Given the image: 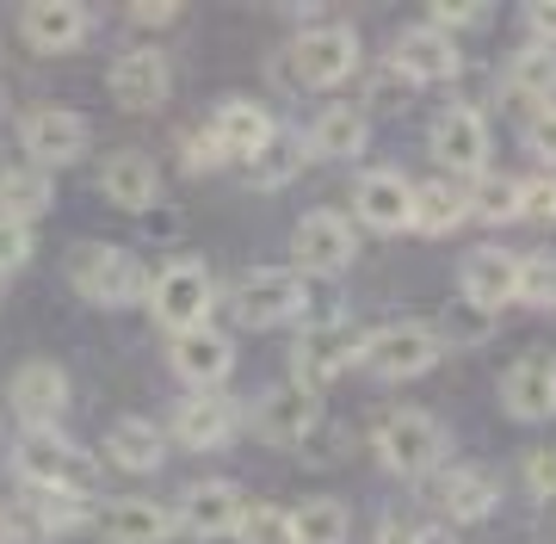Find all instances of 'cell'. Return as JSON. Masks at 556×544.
<instances>
[{"instance_id": "7dc6e473", "label": "cell", "mask_w": 556, "mask_h": 544, "mask_svg": "<svg viewBox=\"0 0 556 544\" xmlns=\"http://www.w3.org/2000/svg\"><path fill=\"white\" fill-rule=\"evenodd\" d=\"M526 25H532V43L556 50V0H532L526 7Z\"/></svg>"}, {"instance_id": "603a6c76", "label": "cell", "mask_w": 556, "mask_h": 544, "mask_svg": "<svg viewBox=\"0 0 556 544\" xmlns=\"http://www.w3.org/2000/svg\"><path fill=\"white\" fill-rule=\"evenodd\" d=\"M100 192L118 211H155L161 204V167L142 155V149H118V155H105V167H100Z\"/></svg>"}, {"instance_id": "8992f818", "label": "cell", "mask_w": 556, "mask_h": 544, "mask_svg": "<svg viewBox=\"0 0 556 544\" xmlns=\"http://www.w3.org/2000/svg\"><path fill=\"white\" fill-rule=\"evenodd\" d=\"M433 162L439 180H482L489 174V118L477 105H445L433 118Z\"/></svg>"}, {"instance_id": "52a82bcc", "label": "cell", "mask_w": 556, "mask_h": 544, "mask_svg": "<svg viewBox=\"0 0 556 544\" xmlns=\"http://www.w3.org/2000/svg\"><path fill=\"white\" fill-rule=\"evenodd\" d=\"M358 254L353 242V223L340 217V211H303L298 229H291V273L298 279H334V273H346Z\"/></svg>"}, {"instance_id": "ee69618b", "label": "cell", "mask_w": 556, "mask_h": 544, "mask_svg": "<svg viewBox=\"0 0 556 544\" xmlns=\"http://www.w3.org/2000/svg\"><path fill=\"white\" fill-rule=\"evenodd\" d=\"M526 489H532L538 502H556V452H526Z\"/></svg>"}, {"instance_id": "7bdbcfd3", "label": "cell", "mask_w": 556, "mask_h": 544, "mask_svg": "<svg viewBox=\"0 0 556 544\" xmlns=\"http://www.w3.org/2000/svg\"><path fill=\"white\" fill-rule=\"evenodd\" d=\"M427 25H433V31H445V38H457V31H477V25H489V7H433V13H427Z\"/></svg>"}, {"instance_id": "f35d334b", "label": "cell", "mask_w": 556, "mask_h": 544, "mask_svg": "<svg viewBox=\"0 0 556 544\" xmlns=\"http://www.w3.org/2000/svg\"><path fill=\"white\" fill-rule=\"evenodd\" d=\"M31 254H38V236H31L25 223H7V217H0V284H7V273L31 266Z\"/></svg>"}, {"instance_id": "4dcf8cb0", "label": "cell", "mask_w": 556, "mask_h": 544, "mask_svg": "<svg viewBox=\"0 0 556 544\" xmlns=\"http://www.w3.org/2000/svg\"><path fill=\"white\" fill-rule=\"evenodd\" d=\"M457 223H470V199L457 180H420L415 186V211H408V229L420 236H452Z\"/></svg>"}, {"instance_id": "3957f363", "label": "cell", "mask_w": 556, "mask_h": 544, "mask_svg": "<svg viewBox=\"0 0 556 544\" xmlns=\"http://www.w3.org/2000/svg\"><path fill=\"white\" fill-rule=\"evenodd\" d=\"M371 445H378L390 477L415 483V477H433L439 464H445V421H439L433 408H396V415L378 421Z\"/></svg>"}, {"instance_id": "ba28073f", "label": "cell", "mask_w": 556, "mask_h": 544, "mask_svg": "<svg viewBox=\"0 0 556 544\" xmlns=\"http://www.w3.org/2000/svg\"><path fill=\"white\" fill-rule=\"evenodd\" d=\"M20 142H25V162L31 167H75L87 155V142H93V124L68 112V105H38V112H25L20 118Z\"/></svg>"}, {"instance_id": "9a60e30c", "label": "cell", "mask_w": 556, "mask_h": 544, "mask_svg": "<svg viewBox=\"0 0 556 544\" xmlns=\"http://www.w3.org/2000/svg\"><path fill=\"white\" fill-rule=\"evenodd\" d=\"M248 421H254V433L266 445H303L321 421V396H309L298 383H278V390H266V396L248 408Z\"/></svg>"}, {"instance_id": "7c38bea8", "label": "cell", "mask_w": 556, "mask_h": 544, "mask_svg": "<svg viewBox=\"0 0 556 544\" xmlns=\"http://www.w3.org/2000/svg\"><path fill=\"white\" fill-rule=\"evenodd\" d=\"M390 68L408 87H452L464 75V50H457V38H445L433 25H408L396 38V50H390Z\"/></svg>"}, {"instance_id": "d6a6232c", "label": "cell", "mask_w": 556, "mask_h": 544, "mask_svg": "<svg viewBox=\"0 0 556 544\" xmlns=\"http://www.w3.org/2000/svg\"><path fill=\"white\" fill-rule=\"evenodd\" d=\"M285 520H291V544H346V532H353V514L334 495H309V502L285 507Z\"/></svg>"}, {"instance_id": "ab89813d", "label": "cell", "mask_w": 556, "mask_h": 544, "mask_svg": "<svg viewBox=\"0 0 556 544\" xmlns=\"http://www.w3.org/2000/svg\"><path fill=\"white\" fill-rule=\"evenodd\" d=\"M519 217L526 223H556V174L519 180Z\"/></svg>"}, {"instance_id": "7402d4cb", "label": "cell", "mask_w": 556, "mask_h": 544, "mask_svg": "<svg viewBox=\"0 0 556 544\" xmlns=\"http://www.w3.org/2000/svg\"><path fill=\"white\" fill-rule=\"evenodd\" d=\"M427 502L445 514V526H477L495 514L501 489L482 477V470H464V464H452V470H433V489H427Z\"/></svg>"}, {"instance_id": "c3c4849f", "label": "cell", "mask_w": 556, "mask_h": 544, "mask_svg": "<svg viewBox=\"0 0 556 544\" xmlns=\"http://www.w3.org/2000/svg\"><path fill=\"white\" fill-rule=\"evenodd\" d=\"M174 20H179L174 0H137L130 7V25H142V31H161V25H174Z\"/></svg>"}, {"instance_id": "d4e9b609", "label": "cell", "mask_w": 556, "mask_h": 544, "mask_svg": "<svg viewBox=\"0 0 556 544\" xmlns=\"http://www.w3.org/2000/svg\"><path fill=\"white\" fill-rule=\"evenodd\" d=\"M93 526L105 532V544H167L174 539V514L161 502H142V495L105 502L100 514H93Z\"/></svg>"}, {"instance_id": "f546056e", "label": "cell", "mask_w": 556, "mask_h": 544, "mask_svg": "<svg viewBox=\"0 0 556 544\" xmlns=\"http://www.w3.org/2000/svg\"><path fill=\"white\" fill-rule=\"evenodd\" d=\"M303 162H309V149H303L298 130H273V137L248 155V186H254V192H278V186H291L303 174Z\"/></svg>"}, {"instance_id": "f6af8a7d", "label": "cell", "mask_w": 556, "mask_h": 544, "mask_svg": "<svg viewBox=\"0 0 556 544\" xmlns=\"http://www.w3.org/2000/svg\"><path fill=\"white\" fill-rule=\"evenodd\" d=\"M408 100H415V87L402 81L396 68H378V81H371V105H378V112H402Z\"/></svg>"}, {"instance_id": "681fc988", "label": "cell", "mask_w": 556, "mask_h": 544, "mask_svg": "<svg viewBox=\"0 0 556 544\" xmlns=\"http://www.w3.org/2000/svg\"><path fill=\"white\" fill-rule=\"evenodd\" d=\"M415 544H457V539H452V526H420Z\"/></svg>"}, {"instance_id": "4fadbf2b", "label": "cell", "mask_w": 556, "mask_h": 544, "mask_svg": "<svg viewBox=\"0 0 556 544\" xmlns=\"http://www.w3.org/2000/svg\"><path fill=\"white\" fill-rule=\"evenodd\" d=\"M7 390H13V415L25 421V433H56V421L68 415V371L56 359H25Z\"/></svg>"}, {"instance_id": "ffe728a7", "label": "cell", "mask_w": 556, "mask_h": 544, "mask_svg": "<svg viewBox=\"0 0 556 544\" xmlns=\"http://www.w3.org/2000/svg\"><path fill=\"white\" fill-rule=\"evenodd\" d=\"M353 211H358L365 229L396 236V229H408V211H415V180L396 174V167H371V174L353 186Z\"/></svg>"}, {"instance_id": "277c9868", "label": "cell", "mask_w": 556, "mask_h": 544, "mask_svg": "<svg viewBox=\"0 0 556 544\" xmlns=\"http://www.w3.org/2000/svg\"><path fill=\"white\" fill-rule=\"evenodd\" d=\"M439 359H445V341L433 334V322H383L358 341V365L383 383L427 378Z\"/></svg>"}, {"instance_id": "30bf717a", "label": "cell", "mask_w": 556, "mask_h": 544, "mask_svg": "<svg viewBox=\"0 0 556 544\" xmlns=\"http://www.w3.org/2000/svg\"><path fill=\"white\" fill-rule=\"evenodd\" d=\"M303 284L291 266H254L248 279L236 284V322L241 328H278L303 316Z\"/></svg>"}, {"instance_id": "8fae6325", "label": "cell", "mask_w": 556, "mask_h": 544, "mask_svg": "<svg viewBox=\"0 0 556 544\" xmlns=\"http://www.w3.org/2000/svg\"><path fill=\"white\" fill-rule=\"evenodd\" d=\"M358 68V31L353 25H309L291 43V75L303 87H340Z\"/></svg>"}, {"instance_id": "60d3db41", "label": "cell", "mask_w": 556, "mask_h": 544, "mask_svg": "<svg viewBox=\"0 0 556 544\" xmlns=\"http://www.w3.org/2000/svg\"><path fill=\"white\" fill-rule=\"evenodd\" d=\"M526 149L544 162V174H556V100L538 105L532 118H526Z\"/></svg>"}, {"instance_id": "44dd1931", "label": "cell", "mask_w": 556, "mask_h": 544, "mask_svg": "<svg viewBox=\"0 0 556 544\" xmlns=\"http://www.w3.org/2000/svg\"><path fill=\"white\" fill-rule=\"evenodd\" d=\"M174 378L186 390H217L229 371H236V341L223 328H192V334H174Z\"/></svg>"}, {"instance_id": "6da1fadb", "label": "cell", "mask_w": 556, "mask_h": 544, "mask_svg": "<svg viewBox=\"0 0 556 544\" xmlns=\"http://www.w3.org/2000/svg\"><path fill=\"white\" fill-rule=\"evenodd\" d=\"M13 477L25 483V495H80L87 502L100 489V458H87L62 433H20V445H13Z\"/></svg>"}, {"instance_id": "5bb4252c", "label": "cell", "mask_w": 556, "mask_h": 544, "mask_svg": "<svg viewBox=\"0 0 556 544\" xmlns=\"http://www.w3.org/2000/svg\"><path fill=\"white\" fill-rule=\"evenodd\" d=\"M105 87H112V100H118L124 112H161L167 93H174V68H167V56H161L155 43H137V50H124V56L112 62Z\"/></svg>"}, {"instance_id": "ac0fdd59", "label": "cell", "mask_w": 556, "mask_h": 544, "mask_svg": "<svg viewBox=\"0 0 556 544\" xmlns=\"http://www.w3.org/2000/svg\"><path fill=\"white\" fill-rule=\"evenodd\" d=\"M87 25H93V13L80 0H31L20 13V38L38 56H68V50L87 43Z\"/></svg>"}, {"instance_id": "7a4b0ae2", "label": "cell", "mask_w": 556, "mask_h": 544, "mask_svg": "<svg viewBox=\"0 0 556 544\" xmlns=\"http://www.w3.org/2000/svg\"><path fill=\"white\" fill-rule=\"evenodd\" d=\"M68 291H80L87 303H100V309H130V303L149 298V273H142L137 254H124L112 242H80L68 248Z\"/></svg>"}, {"instance_id": "484cf974", "label": "cell", "mask_w": 556, "mask_h": 544, "mask_svg": "<svg viewBox=\"0 0 556 544\" xmlns=\"http://www.w3.org/2000/svg\"><path fill=\"white\" fill-rule=\"evenodd\" d=\"M105 458L130 470V477H155L161 464H167V440H161L155 421H142V415H118V421L105 427Z\"/></svg>"}, {"instance_id": "4316f807", "label": "cell", "mask_w": 556, "mask_h": 544, "mask_svg": "<svg viewBox=\"0 0 556 544\" xmlns=\"http://www.w3.org/2000/svg\"><path fill=\"white\" fill-rule=\"evenodd\" d=\"M365 142H371V118H365L358 105H328V112L309 124L303 149H309L316 162H353V155H365Z\"/></svg>"}, {"instance_id": "9c48e42d", "label": "cell", "mask_w": 556, "mask_h": 544, "mask_svg": "<svg viewBox=\"0 0 556 544\" xmlns=\"http://www.w3.org/2000/svg\"><path fill=\"white\" fill-rule=\"evenodd\" d=\"M358 328L346 322H321V328H303L298 346H291V383L298 390H309V396H321L328 383L346 371V365H358Z\"/></svg>"}, {"instance_id": "e0dca14e", "label": "cell", "mask_w": 556, "mask_h": 544, "mask_svg": "<svg viewBox=\"0 0 556 544\" xmlns=\"http://www.w3.org/2000/svg\"><path fill=\"white\" fill-rule=\"evenodd\" d=\"M236 427H241V408L223 390H192L174 408V440L186 452H223V445L236 440Z\"/></svg>"}, {"instance_id": "bcb514c9", "label": "cell", "mask_w": 556, "mask_h": 544, "mask_svg": "<svg viewBox=\"0 0 556 544\" xmlns=\"http://www.w3.org/2000/svg\"><path fill=\"white\" fill-rule=\"evenodd\" d=\"M420 526H427V520H415V514L390 507V514L378 520V544H415V539H420Z\"/></svg>"}, {"instance_id": "d6986e66", "label": "cell", "mask_w": 556, "mask_h": 544, "mask_svg": "<svg viewBox=\"0 0 556 544\" xmlns=\"http://www.w3.org/2000/svg\"><path fill=\"white\" fill-rule=\"evenodd\" d=\"M519 291V254H507V248H470L464 254V266H457V298L482 303L489 316H501L507 303H514Z\"/></svg>"}, {"instance_id": "cb8c5ba5", "label": "cell", "mask_w": 556, "mask_h": 544, "mask_svg": "<svg viewBox=\"0 0 556 544\" xmlns=\"http://www.w3.org/2000/svg\"><path fill=\"white\" fill-rule=\"evenodd\" d=\"M501 408L514 415V421L538 427L556 415V390H551V359L544 353H526V359L507 365V378H501Z\"/></svg>"}, {"instance_id": "d590c367", "label": "cell", "mask_w": 556, "mask_h": 544, "mask_svg": "<svg viewBox=\"0 0 556 544\" xmlns=\"http://www.w3.org/2000/svg\"><path fill=\"white\" fill-rule=\"evenodd\" d=\"M0 539L7 544H50V514H43L38 495H20V502H0Z\"/></svg>"}, {"instance_id": "e575fe53", "label": "cell", "mask_w": 556, "mask_h": 544, "mask_svg": "<svg viewBox=\"0 0 556 544\" xmlns=\"http://www.w3.org/2000/svg\"><path fill=\"white\" fill-rule=\"evenodd\" d=\"M464 199H470V217L495 223V229L519 217V180H495V174H482L477 186H464Z\"/></svg>"}, {"instance_id": "1f68e13d", "label": "cell", "mask_w": 556, "mask_h": 544, "mask_svg": "<svg viewBox=\"0 0 556 544\" xmlns=\"http://www.w3.org/2000/svg\"><path fill=\"white\" fill-rule=\"evenodd\" d=\"M501 87H507L514 100L551 105V93H556V50H544V43H519L514 56H507V68H501Z\"/></svg>"}, {"instance_id": "b9f144b4", "label": "cell", "mask_w": 556, "mask_h": 544, "mask_svg": "<svg viewBox=\"0 0 556 544\" xmlns=\"http://www.w3.org/2000/svg\"><path fill=\"white\" fill-rule=\"evenodd\" d=\"M217 167H229L223 142L211 137V130H192V137H186V174H217Z\"/></svg>"}, {"instance_id": "816d5d0a", "label": "cell", "mask_w": 556, "mask_h": 544, "mask_svg": "<svg viewBox=\"0 0 556 544\" xmlns=\"http://www.w3.org/2000/svg\"><path fill=\"white\" fill-rule=\"evenodd\" d=\"M0 298H7V284H0Z\"/></svg>"}, {"instance_id": "2e32d148", "label": "cell", "mask_w": 556, "mask_h": 544, "mask_svg": "<svg viewBox=\"0 0 556 544\" xmlns=\"http://www.w3.org/2000/svg\"><path fill=\"white\" fill-rule=\"evenodd\" d=\"M241 489L211 477V483H192L174 507V526L186 539H236V520H241Z\"/></svg>"}, {"instance_id": "74e56055", "label": "cell", "mask_w": 556, "mask_h": 544, "mask_svg": "<svg viewBox=\"0 0 556 544\" xmlns=\"http://www.w3.org/2000/svg\"><path fill=\"white\" fill-rule=\"evenodd\" d=\"M514 303L556 309V254H526V261H519V291H514Z\"/></svg>"}, {"instance_id": "836d02e7", "label": "cell", "mask_w": 556, "mask_h": 544, "mask_svg": "<svg viewBox=\"0 0 556 544\" xmlns=\"http://www.w3.org/2000/svg\"><path fill=\"white\" fill-rule=\"evenodd\" d=\"M495 322H501V316H489L482 303H470V298H452L445 309H439L433 334H439L445 346H482V341H495Z\"/></svg>"}, {"instance_id": "8d00e7d4", "label": "cell", "mask_w": 556, "mask_h": 544, "mask_svg": "<svg viewBox=\"0 0 556 544\" xmlns=\"http://www.w3.org/2000/svg\"><path fill=\"white\" fill-rule=\"evenodd\" d=\"M236 544H291V520H285V507H273V502L241 507Z\"/></svg>"}, {"instance_id": "83f0119b", "label": "cell", "mask_w": 556, "mask_h": 544, "mask_svg": "<svg viewBox=\"0 0 556 544\" xmlns=\"http://www.w3.org/2000/svg\"><path fill=\"white\" fill-rule=\"evenodd\" d=\"M273 130H278V124H273V112H266L260 100H223L217 118H211V137L223 142V155H229V162H248Z\"/></svg>"}, {"instance_id": "5b68a950", "label": "cell", "mask_w": 556, "mask_h": 544, "mask_svg": "<svg viewBox=\"0 0 556 544\" xmlns=\"http://www.w3.org/2000/svg\"><path fill=\"white\" fill-rule=\"evenodd\" d=\"M149 309L167 334H192V328H211V309H217V284L204 273V261H167L149 279Z\"/></svg>"}, {"instance_id": "f907efd6", "label": "cell", "mask_w": 556, "mask_h": 544, "mask_svg": "<svg viewBox=\"0 0 556 544\" xmlns=\"http://www.w3.org/2000/svg\"><path fill=\"white\" fill-rule=\"evenodd\" d=\"M551 390H556V359H551Z\"/></svg>"}, {"instance_id": "f1b7e54d", "label": "cell", "mask_w": 556, "mask_h": 544, "mask_svg": "<svg viewBox=\"0 0 556 544\" xmlns=\"http://www.w3.org/2000/svg\"><path fill=\"white\" fill-rule=\"evenodd\" d=\"M50 204H56V180H50L43 167H31V162L0 167V217L7 223H25V229H31Z\"/></svg>"}]
</instances>
